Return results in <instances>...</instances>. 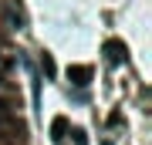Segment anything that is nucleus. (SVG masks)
<instances>
[{"instance_id":"1","label":"nucleus","mask_w":152,"mask_h":145,"mask_svg":"<svg viewBox=\"0 0 152 145\" xmlns=\"http://www.w3.org/2000/svg\"><path fill=\"white\" fill-rule=\"evenodd\" d=\"M27 128L17 122V115H0V142L4 138H24Z\"/></svg>"},{"instance_id":"3","label":"nucleus","mask_w":152,"mask_h":145,"mask_svg":"<svg viewBox=\"0 0 152 145\" xmlns=\"http://www.w3.org/2000/svg\"><path fill=\"white\" fill-rule=\"evenodd\" d=\"M105 58H108L112 64H122V61L129 58V47H125V41L108 37V41H105Z\"/></svg>"},{"instance_id":"7","label":"nucleus","mask_w":152,"mask_h":145,"mask_svg":"<svg viewBox=\"0 0 152 145\" xmlns=\"http://www.w3.org/2000/svg\"><path fill=\"white\" fill-rule=\"evenodd\" d=\"M71 135H75V145H88V135H85L81 128H75V132H71Z\"/></svg>"},{"instance_id":"4","label":"nucleus","mask_w":152,"mask_h":145,"mask_svg":"<svg viewBox=\"0 0 152 145\" xmlns=\"http://www.w3.org/2000/svg\"><path fill=\"white\" fill-rule=\"evenodd\" d=\"M64 135H68V118L58 115V118L51 122V138H54V142H64Z\"/></svg>"},{"instance_id":"6","label":"nucleus","mask_w":152,"mask_h":145,"mask_svg":"<svg viewBox=\"0 0 152 145\" xmlns=\"http://www.w3.org/2000/svg\"><path fill=\"white\" fill-rule=\"evenodd\" d=\"M0 115H14V101L10 98H0Z\"/></svg>"},{"instance_id":"5","label":"nucleus","mask_w":152,"mask_h":145,"mask_svg":"<svg viewBox=\"0 0 152 145\" xmlns=\"http://www.w3.org/2000/svg\"><path fill=\"white\" fill-rule=\"evenodd\" d=\"M41 71H44V74H48V78H54V74H58V64H54V58H51L48 51L41 54Z\"/></svg>"},{"instance_id":"2","label":"nucleus","mask_w":152,"mask_h":145,"mask_svg":"<svg viewBox=\"0 0 152 145\" xmlns=\"http://www.w3.org/2000/svg\"><path fill=\"white\" fill-rule=\"evenodd\" d=\"M64 74H68V81L75 88H88V85H91V68H88V64H68Z\"/></svg>"}]
</instances>
